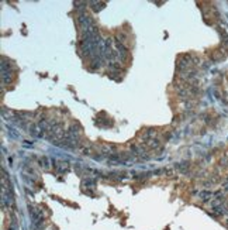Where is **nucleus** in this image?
I'll return each instance as SVG.
<instances>
[{
  "instance_id": "1",
  "label": "nucleus",
  "mask_w": 228,
  "mask_h": 230,
  "mask_svg": "<svg viewBox=\"0 0 228 230\" xmlns=\"http://www.w3.org/2000/svg\"><path fill=\"white\" fill-rule=\"evenodd\" d=\"M54 165H55V168L59 171V172H66L68 171V162H62V161H54Z\"/></svg>"
},
{
  "instance_id": "2",
  "label": "nucleus",
  "mask_w": 228,
  "mask_h": 230,
  "mask_svg": "<svg viewBox=\"0 0 228 230\" xmlns=\"http://www.w3.org/2000/svg\"><path fill=\"white\" fill-rule=\"evenodd\" d=\"M40 165H42V168L48 169V168H49V158H48V157H41Z\"/></svg>"
}]
</instances>
